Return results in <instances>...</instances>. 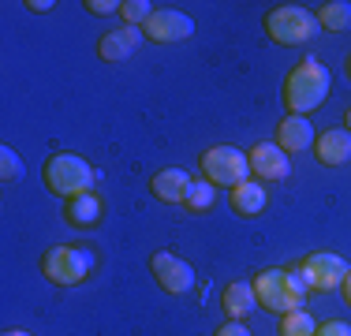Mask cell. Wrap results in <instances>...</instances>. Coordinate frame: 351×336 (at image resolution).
Listing matches in <instances>:
<instances>
[{
	"instance_id": "6da1fadb",
	"label": "cell",
	"mask_w": 351,
	"mask_h": 336,
	"mask_svg": "<svg viewBox=\"0 0 351 336\" xmlns=\"http://www.w3.org/2000/svg\"><path fill=\"white\" fill-rule=\"evenodd\" d=\"M329 67H325L317 56H303L284 79V105H288V116H306L311 108H317L325 97H329Z\"/></svg>"
},
{
	"instance_id": "7a4b0ae2",
	"label": "cell",
	"mask_w": 351,
	"mask_h": 336,
	"mask_svg": "<svg viewBox=\"0 0 351 336\" xmlns=\"http://www.w3.org/2000/svg\"><path fill=\"white\" fill-rule=\"evenodd\" d=\"M254 296L265 310L273 314H291V310L303 307L306 296V280L299 276V269H262L254 276Z\"/></svg>"
},
{
	"instance_id": "3957f363",
	"label": "cell",
	"mask_w": 351,
	"mask_h": 336,
	"mask_svg": "<svg viewBox=\"0 0 351 336\" xmlns=\"http://www.w3.org/2000/svg\"><path fill=\"white\" fill-rule=\"evenodd\" d=\"M41 176H45V187L64 198L90 195V187L97 183V172L79 154H53L45 161V168H41Z\"/></svg>"
},
{
	"instance_id": "277c9868",
	"label": "cell",
	"mask_w": 351,
	"mask_h": 336,
	"mask_svg": "<svg viewBox=\"0 0 351 336\" xmlns=\"http://www.w3.org/2000/svg\"><path fill=\"white\" fill-rule=\"evenodd\" d=\"M265 34L277 45H303V41H311L317 34V15L299 4H277L265 15Z\"/></svg>"
},
{
	"instance_id": "5b68a950",
	"label": "cell",
	"mask_w": 351,
	"mask_h": 336,
	"mask_svg": "<svg viewBox=\"0 0 351 336\" xmlns=\"http://www.w3.org/2000/svg\"><path fill=\"white\" fill-rule=\"evenodd\" d=\"M90 269H94V258L82 247H71V243H60V247H53L41 258V273H45V280L56 284V288L82 284L90 276Z\"/></svg>"
},
{
	"instance_id": "8992f818",
	"label": "cell",
	"mask_w": 351,
	"mask_h": 336,
	"mask_svg": "<svg viewBox=\"0 0 351 336\" xmlns=\"http://www.w3.org/2000/svg\"><path fill=\"white\" fill-rule=\"evenodd\" d=\"M198 165H202L206 180H210L213 187H239V183H247V172H250L247 154H239L236 146L206 149V154L198 157Z\"/></svg>"
},
{
	"instance_id": "52a82bcc",
	"label": "cell",
	"mask_w": 351,
	"mask_h": 336,
	"mask_svg": "<svg viewBox=\"0 0 351 336\" xmlns=\"http://www.w3.org/2000/svg\"><path fill=\"white\" fill-rule=\"evenodd\" d=\"M299 276L306 280V288L314 291H337L348 276V262L340 254H329V250H317V254H306L303 265H299Z\"/></svg>"
},
{
	"instance_id": "ba28073f",
	"label": "cell",
	"mask_w": 351,
	"mask_h": 336,
	"mask_svg": "<svg viewBox=\"0 0 351 336\" xmlns=\"http://www.w3.org/2000/svg\"><path fill=\"white\" fill-rule=\"evenodd\" d=\"M146 41H157V45H172V41H187L195 34V23H191L187 12L180 8H161V12L149 15V23L142 27Z\"/></svg>"
},
{
	"instance_id": "9c48e42d",
	"label": "cell",
	"mask_w": 351,
	"mask_h": 336,
	"mask_svg": "<svg viewBox=\"0 0 351 336\" xmlns=\"http://www.w3.org/2000/svg\"><path fill=\"white\" fill-rule=\"evenodd\" d=\"M149 269H154L157 284H161L169 296H187L191 288H195V269H191L187 262H183L180 254H169V250H157L154 262H149Z\"/></svg>"
},
{
	"instance_id": "30bf717a",
	"label": "cell",
	"mask_w": 351,
	"mask_h": 336,
	"mask_svg": "<svg viewBox=\"0 0 351 336\" xmlns=\"http://www.w3.org/2000/svg\"><path fill=\"white\" fill-rule=\"evenodd\" d=\"M247 161H250V172L258 176V183L262 180H288V172H291V161H288V154L277 146V142H258L254 149L247 154Z\"/></svg>"
},
{
	"instance_id": "8fae6325",
	"label": "cell",
	"mask_w": 351,
	"mask_h": 336,
	"mask_svg": "<svg viewBox=\"0 0 351 336\" xmlns=\"http://www.w3.org/2000/svg\"><path fill=\"white\" fill-rule=\"evenodd\" d=\"M142 45V27H123V30H108L101 34V45H97V53H101V60H128L131 53Z\"/></svg>"
},
{
	"instance_id": "7c38bea8",
	"label": "cell",
	"mask_w": 351,
	"mask_h": 336,
	"mask_svg": "<svg viewBox=\"0 0 351 336\" xmlns=\"http://www.w3.org/2000/svg\"><path fill=\"white\" fill-rule=\"evenodd\" d=\"M314 142V128L306 123V116H284L277 123V146L284 154H303Z\"/></svg>"
},
{
	"instance_id": "4fadbf2b",
	"label": "cell",
	"mask_w": 351,
	"mask_h": 336,
	"mask_svg": "<svg viewBox=\"0 0 351 336\" xmlns=\"http://www.w3.org/2000/svg\"><path fill=\"white\" fill-rule=\"evenodd\" d=\"M314 157L322 165H329V168H337V165H344L351 161V131H325L322 139L314 142Z\"/></svg>"
},
{
	"instance_id": "5bb4252c",
	"label": "cell",
	"mask_w": 351,
	"mask_h": 336,
	"mask_svg": "<svg viewBox=\"0 0 351 336\" xmlns=\"http://www.w3.org/2000/svg\"><path fill=\"white\" fill-rule=\"evenodd\" d=\"M187 187H191V176L183 172V168H161V172L149 180V191L161 202H169V206L187 198Z\"/></svg>"
},
{
	"instance_id": "9a60e30c",
	"label": "cell",
	"mask_w": 351,
	"mask_h": 336,
	"mask_svg": "<svg viewBox=\"0 0 351 336\" xmlns=\"http://www.w3.org/2000/svg\"><path fill=\"white\" fill-rule=\"evenodd\" d=\"M221 302H224V314H228V322H243L250 310L258 307L254 284H228V288L221 291Z\"/></svg>"
},
{
	"instance_id": "2e32d148",
	"label": "cell",
	"mask_w": 351,
	"mask_h": 336,
	"mask_svg": "<svg viewBox=\"0 0 351 336\" xmlns=\"http://www.w3.org/2000/svg\"><path fill=\"white\" fill-rule=\"evenodd\" d=\"M265 187L258 180H247L239 183V187H232V209H236L239 217H258L265 209Z\"/></svg>"
},
{
	"instance_id": "e0dca14e",
	"label": "cell",
	"mask_w": 351,
	"mask_h": 336,
	"mask_svg": "<svg viewBox=\"0 0 351 336\" xmlns=\"http://www.w3.org/2000/svg\"><path fill=\"white\" fill-rule=\"evenodd\" d=\"M64 217H68L75 228H94V224L101 221V198H97L94 191H90V195H79V198H68Z\"/></svg>"
},
{
	"instance_id": "ac0fdd59",
	"label": "cell",
	"mask_w": 351,
	"mask_h": 336,
	"mask_svg": "<svg viewBox=\"0 0 351 336\" xmlns=\"http://www.w3.org/2000/svg\"><path fill=\"white\" fill-rule=\"evenodd\" d=\"M317 27L340 34V30H351V4L348 0H329V4L317 8Z\"/></svg>"
},
{
	"instance_id": "d6986e66",
	"label": "cell",
	"mask_w": 351,
	"mask_h": 336,
	"mask_svg": "<svg viewBox=\"0 0 351 336\" xmlns=\"http://www.w3.org/2000/svg\"><path fill=\"white\" fill-rule=\"evenodd\" d=\"M217 202V187L210 180H191V187H187V198H183V206L187 209H195V213H202V209H210Z\"/></svg>"
},
{
	"instance_id": "ffe728a7",
	"label": "cell",
	"mask_w": 351,
	"mask_h": 336,
	"mask_svg": "<svg viewBox=\"0 0 351 336\" xmlns=\"http://www.w3.org/2000/svg\"><path fill=\"white\" fill-rule=\"evenodd\" d=\"M280 336H317V322L306 310H291L280 317Z\"/></svg>"
},
{
	"instance_id": "44dd1931",
	"label": "cell",
	"mask_w": 351,
	"mask_h": 336,
	"mask_svg": "<svg viewBox=\"0 0 351 336\" xmlns=\"http://www.w3.org/2000/svg\"><path fill=\"white\" fill-rule=\"evenodd\" d=\"M120 15L128 19V27H146L149 15H154V4H149V0H123Z\"/></svg>"
},
{
	"instance_id": "7402d4cb",
	"label": "cell",
	"mask_w": 351,
	"mask_h": 336,
	"mask_svg": "<svg viewBox=\"0 0 351 336\" xmlns=\"http://www.w3.org/2000/svg\"><path fill=\"white\" fill-rule=\"evenodd\" d=\"M0 180H4V183L23 180V157L15 154L12 146H0Z\"/></svg>"
},
{
	"instance_id": "603a6c76",
	"label": "cell",
	"mask_w": 351,
	"mask_h": 336,
	"mask_svg": "<svg viewBox=\"0 0 351 336\" xmlns=\"http://www.w3.org/2000/svg\"><path fill=\"white\" fill-rule=\"evenodd\" d=\"M86 12H94V15H112V12H120V4L116 0H86Z\"/></svg>"
},
{
	"instance_id": "cb8c5ba5",
	"label": "cell",
	"mask_w": 351,
	"mask_h": 336,
	"mask_svg": "<svg viewBox=\"0 0 351 336\" xmlns=\"http://www.w3.org/2000/svg\"><path fill=\"white\" fill-rule=\"evenodd\" d=\"M317 336H351V325H348V322H337V317H332V322H325L322 329H317Z\"/></svg>"
},
{
	"instance_id": "d4e9b609",
	"label": "cell",
	"mask_w": 351,
	"mask_h": 336,
	"mask_svg": "<svg viewBox=\"0 0 351 336\" xmlns=\"http://www.w3.org/2000/svg\"><path fill=\"white\" fill-rule=\"evenodd\" d=\"M217 336H250V333L243 329V322H224L221 329H217Z\"/></svg>"
},
{
	"instance_id": "484cf974",
	"label": "cell",
	"mask_w": 351,
	"mask_h": 336,
	"mask_svg": "<svg viewBox=\"0 0 351 336\" xmlns=\"http://www.w3.org/2000/svg\"><path fill=\"white\" fill-rule=\"evenodd\" d=\"M27 8H30V12H38V15H41V12H53L56 4H53V0H27Z\"/></svg>"
},
{
	"instance_id": "4316f807",
	"label": "cell",
	"mask_w": 351,
	"mask_h": 336,
	"mask_svg": "<svg viewBox=\"0 0 351 336\" xmlns=\"http://www.w3.org/2000/svg\"><path fill=\"white\" fill-rule=\"evenodd\" d=\"M340 291H344V302H348V307H351V269H348L344 284H340Z\"/></svg>"
},
{
	"instance_id": "83f0119b",
	"label": "cell",
	"mask_w": 351,
	"mask_h": 336,
	"mask_svg": "<svg viewBox=\"0 0 351 336\" xmlns=\"http://www.w3.org/2000/svg\"><path fill=\"white\" fill-rule=\"evenodd\" d=\"M4 336H30V333H23V329H8Z\"/></svg>"
},
{
	"instance_id": "f1b7e54d",
	"label": "cell",
	"mask_w": 351,
	"mask_h": 336,
	"mask_svg": "<svg viewBox=\"0 0 351 336\" xmlns=\"http://www.w3.org/2000/svg\"><path fill=\"white\" fill-rule=\"evenodd\" d=\"M344 123H348V128H351V108H348V112H344Z\"/></svg>"
},
{
	"instance_id": "f546056e",
	"label": "cell",
	"mask_w": 351,
	"mask_h": 336,
	"mask_svg": "<svg viewBox=\"0 0 351 336\" xmlns=\"http://www.w3.org/2000/svg\"><path fill=\"white\" fill-rule=\"evenodd\" d=\"M344 67H348V79H351V56H348V64H344Z\"/></svg>"
}]
</instances>
